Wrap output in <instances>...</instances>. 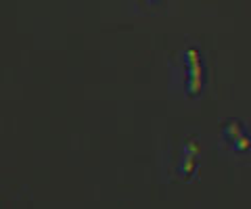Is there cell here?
Masks as SVG:
<instances>
[{"label":"cell","mask_w":251,"mask_h":209,"mask_svg":"<svg viewBox=\"0 0 251 209\" xmlns=\"http://www.w3.org/2000/svg\"><path fill=\"white\" fill-rule=\"evenodd\" d=\"M224 142L230 146L232 153H249L251 151V132L243 123L232 121L222 130Z\"/></svg>","instance_id":"2"},{"label":"cell","mask_w":251,"mask_h":209,"mask_svg":"<svg viewBox=\"0 0 251 209\" xmlns=\"http://www.w3.org/2000/svg\"><path fill=\"white\" fill-rule=\"evenodd\" d=\"M199 165V146L195 144V140H188L184 142V146L178 151V157H176V172L180 176L188 178Z\"/></svg>","instance_id":"3"},{"label":"cell","mask_w":251,"mask_h":209,"mask_svg":"<svg viewBox=\"0 0 251 209\" xmlns=\"http://www.w3.org/2000/svg\"><path fill=\"white\" fill-rule=\"evenodd\" d=\"M184 84L186 94H197V90L201 88V61H199V52L197 48H188V52L184 55Z\"/></svg>","instance_id":"1"}]
</instances>
